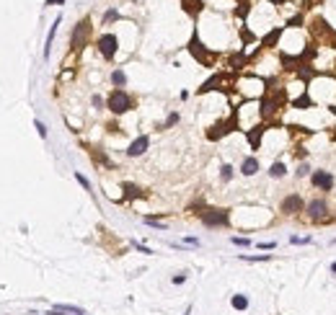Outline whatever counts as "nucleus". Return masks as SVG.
<instances>
[{"mask_svg": "<svg viewBox=\"0 0 336 315\" xmlns=\"http://www.w3.org/2000/svg\"><path fill=\"white\" fill-rule=\"evenodd\" d=\"M106 103H109V109L114 111V114H124V111H129V109H132V96H129V93H124L122 88H117V91L109 96V101H106Z\"/></svg>", "mask_w": 336, "mask_h": 315, "instance_id": "obj_1", "label": "nucleus"}, {"mask_svg": "<svg viewBox=\"0 0 336 315\" xmlns=\"http://www.w3.org/2000/svg\"><path fill=\"white\" fill-rule=\"evenodd\" d=\"M199 220L207 225V228H215V225H228V212L225 209H205L199 212Z\"/></svg>", "mask_w": 336, "mask_h": 315, "instance_id": "obj_2", "label": "nucleus"}, {"mask_svg": "<svg viewBox=\"0 0 336 315\" xmlns=\"http://www.w3.org/2000/svg\"><path fill=\"white\" fill-rule=\"evenodd\" d=\"M88 36H91V21L83 18L80 24L75 26V31H73V47H75V49H80L83 44H85V39H88Z\"/></svg>", "mask_w": 336, "mask_h": 315, "instance_id": "obj_3", "label": "nucleus"}, {"mask_svg": "<svg viewBox=\"0 0 336 315\" xmlns=\"http://www.w3.org/2000/svg\"><path fill=\"white\" fill-rule=\"evenodd\" d=\"M117 47H119V41H117L114 34H104V36L99 39V49H101V55H104L106 60H111V57L117 55Z\"/></svg>", "mask_w": 336, "mask_h": 315, "instance_id": "obj_4", "label": "nucleus"}, {"mask_svg": "<svg viewBox=\"0 0 336 315\" xmlns=\"http://www.w3.org/2000/svg\"><path fill=\"white\" fill-rule=\"evenodd\" d=\"M282 103H284V93H279L277 98H261V117H272V114H277V111L282 109Z\"/></svg>", "mask_w": 336, "mask_h": 315, "instance_id": "obj_5", "label": "nucleus"}, {"mask_svg": "<svg viewBox=\"0 0 336 315\" xmlns=\"http://www.w3.org/2000/svg\"><path fill=\"white\" fill-rule=\"evenodd\" d=\"M282 212H284V215H298V212H303V196H300V194L284 196V199H282Z\"/></svg>", "mask_w": 336, "mask_h": 315, "instance_id": "obj_6", "label": "nucleus"}, {"mask_svg": "<svg viewBox=\"0 0 336 315\" xmlns=\"http://www.w3.org/2000/svg\"><path fill=\"white\" fill-rule=\"evenodd\" d=\"M313 186L323 189V191H331L333 189V176L328 171H316V173H313Z\"/></svg>", "mask_w": 336, "mask_h": 315, "instance_id": "obj_7", "label": "nucleus"}, {"mask_svg": "<svg viewBox=\"0 0 336 315\" xmlns=\"http://www.w3.org/2000/svg\"><path fill=\"white\" fill-rule=\"evenodd\" d=\"M148 145H150V137H148V134H140V137L129 145L127 155H129V158H137V155H142V152L148 150Z\"/></svg>", "mask_w": 336, "mask_h": 315, "instance_id": "obj_8", "label": "nucleus"}, {"mask_svg": "<svg viewBox=\"0 0 336 315\" xmlns=\"http://www.w3.org/2000/svg\"><path fill=\"white\" fill-rule=\"evenodd\" d=\"M189 52H191V55H194L202 65H210V62H212V60H210V55H207L205 49H202V44H199V39H197V36L189 41Z\"/></svg>", "mask_w": 336, "mask_h": 315, "instance_id": "obj_9", "label": "nucleus"}, {"mask_svg": "<svg viewBox=\"0 0 336 315\" xmlns=\"http://www.w3.org/2000/svg\"><path fill=\"white\" fill-rule=\"evenodd\" d=\"M323 215H326V201L323 199H313L308 204V217L310 220H321Z\"/></svg>", "mask_w": 336, "mask_h": 315, "instance_id": "obj_10", "label": "nucleus"}, {"mask_svg": "<svg viewBox=\"0 0 336 315\" xmlns=\"http://www.w3.org/2000/svg\"><path fill=\"white\" fill-rule=\"evenodd\" d=\"M256 171H259V161H256V158H246L243 166H241V173L243 176H254Z\"/></svg>", "mask_w": 336, "mask_h": 315, "instance_id": "obj_11", "label": "nucleus"}, {"mask_svg": "<svg viewBox=\"0 0 336 315\" xmlns=\"http://www.w3.org/2000/svg\"><path fill=\"white\" fill-rule=\"evenodd\" d=\"M279 36H282V29H274V31H269V34H266V36L261 39V47H274Z\"/></svg>", "mask_w": 336, "mask_h": 315, "instance_id": "obj_12", "label": "nucleus"}, {"mask_svg": "<svg viewBox=\"0 0 336 315\" xmlns=\"http://www.w3.org/2000/svg\"><path fill=\"white\" fill-rule=\"evenodd\" d=\"M184 11H186L189 16H199V11H202V0H184Z\"/></svg>", "mask_w": 336, "mask_h": 315, "instance_id": "obj_13", "label": "nucleus"}, {"mask_svg": "<svg viewBox=\"0 0 336 315\" xmlns=\"http://www.w3.org/2000/svg\"><path fill=\"white\" fill-rule=\"evenodd\" d=\"M261 134H264V127H256V129H251V132H249V142H251V147H254V150L259 147Z\"/></svg>", "mask_w": 336, "mask_h": 315, "instance_id": "obj_14", "label": "nucleus"}, {"mask_svg": "<svg viewBox=\"0 0 336 315\" xmlns=\"http://www.w3.org/2000/svg\"><path fill=\"white\" fill-rule=\"evenodd\" d=\"M287 171H284V163H274L272 168H269V176L272 178H279V176H284Z\"/></svg>", "mask_w": 336, "mask_h": 315, "instance_id": "obj_15", "label": "nucleus"}, {"mask_svg": "<svg viewBox=\"0 0 336 315\" xmlns=\"http://www.w3.org/2000/svg\"><path fill=\"white\" fill-rule=\"evenodd\" d=\"M233 307H235V310H246V307H249V300H246L243 295H235V297H233Z\"/></svg>", "mask_w": 336, "mask_h": 315, "instance_id": "obj_16", "label": "nucleus"}, {"mask_svg": "<svg viewBox=\"0 0 336 315\" xmlns=\"http://www.w3.org/2000/svg\"><path fill=\"white\" fill-rule=\"evenodd\" d=\"M111 80H114V85H124V73L122 70H114V73H111Z\"/></svg>", "mask_w": 336, "mask_h": 315, "instance_id": "obj_17", "label": "nucleus"}, {"mask_svg": "<svg viewBox=\"0 0 336 315\" xmlns=\"http://www.w3.org/2000/svg\"><path fill=\"white\" fill-rule=\"evenodd\" d=\"M303 106H310V98H308V96H303V98L295 101V109H303Z\"/></svg>", "mask_w": 336, "mask_h": 315, "instance_id": "obj_18", "label": "nucleus"}, {"mask_svg": "<svg viewBox=\"0 0 336 315\" xmlns=\"http://www.w3.org/2000/svg\"><path fill=\"white\" fill-rule=\"evenodd\" d=\"M230 176H233V168H230V166H222V178H225V181H230Z\"/></svg>", "mask_w": 336, "mask_h": 315, "instance_id": "obj_19", "label": "nucleus"}, {"mask_svg": "<svg viewBox=\"0 0 336 315\" xmlns=\"http://www.w3.org/2000/svg\"><path fill=\"white\" fill-rule=\"evenodd\" d=\"M36 129H39V137H47V127H44L41 122H36Z\"/></svg>", "mask_w": 336, "mask_h": 315, "instance_id": "obj_20", "label": "nucleus"}, {"mask_svg": "<svg viewBox=\"0 0 336 315\" xmlns=\"http://www.w3.org/2000/svg\"><path fill=\"white\" fill-rule=\"evenodd\" d=\"M75 178H78V181H80V184H83L85 189H91V184H88V178H85V176H80V173H75Z\"/></svg>", "mask_w": 336, "mask_h": 315, "instance_id": "obj_21", "label": "nucleus"}, {"mask_svg": "<svg viewBox=\"0 0 336 315\" xmlns=\"http://www.w3.org/2000/svg\"><path fill=\"white\" fill-rule=\"evenodd\" d=\"M117 16H119V13H117V11H109V13H106V16H104V21H106V24H109V21H114V18H117Z\"/></svg>", "mask_w": 336, "mask_h": 315, "instance_id": "obj_22", "label": "nucleus"}, {"mask_svg": "<svg viewBox=\"0 0 336 315\" xmlns=\"http://www.w3.org/2000/svg\"><path fill=\"white\" fill-rule=\"evenodd\" d=\"M235 245H249V238H233Z\"/></svg>", "mask_w": 336, "mask_h": 315, "instance_id": "obj_23", "label": "nucleus"}, {"mask_svg": "<svg viewBox=\"0 0 336 315\" xmlns=\"http://www.w3.org/2000/svg\"><path fill=\"white\" fill-rule=\"evenodd\" d=\"M176 122H178V114H171L168 122H166V127H171V124H176Z\"/></svg>", "mask_w": 336, "mask_h": 315, "instance_id": "obj_24", "label": "nucleus"}, {"mask_svg": "<svg viewBox=\"0 0 336 315\" xmlns=\"http://www.w3.org/2000/svg\"><path fill=\"white\" fill-rule=\"evenodd\" d=\"M308 173V166L305 163H300V168H298V176H305Z\"/></svg>", "mask_w": 336, "mask_h": 315, "instance_id": "obj_25", "label": "nucleus"}, {"mask_svg": "<svg viewBox=\"0 0 336 315\" xmlns=\"http://www.w3.org/2000/svg\"><path fill=\"white\" fill-rule=\"evenodd\" d=\"M65 0H47V6H62Z\"/></svg>", "mask_w": 336, "mask_h": 315, "instance_id": "obj_26", "label": "nucleus"}, {"mask_svg": "<svg viewBox=\"0 0 336 315\" xmlns=\"http://www.w3.org/2000/svg\"><path fill=\"white\" fill-rule=\"evenodd\" d=\"M238 3H246V0H238Z\"/></svg>", "mask_w": 336, "mask_h": 315, "instance_id": "obj_27", "label": "nucleus"}]
</instances>
